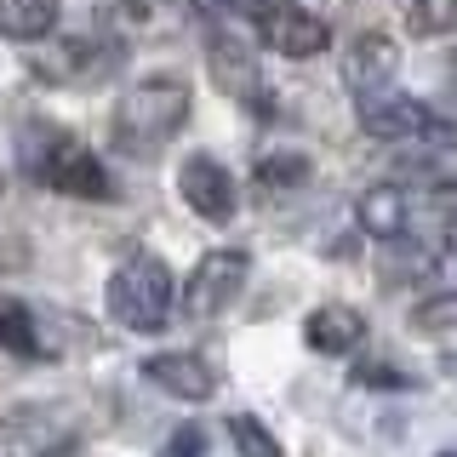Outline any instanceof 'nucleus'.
<instances>
[{
  "instance_id": "ddd939ff",
  "label": "nucleus",
  "mask_w": 457,
  "mask_h": 457,
  "mask_svg": "<svg viewBox=\"0 0 457 457\" xmlns=\"http://www.w3.org/2000/svg\"><path fill=\"white\" fill-rule=\"evenodd\" d=\"M354 223H361L371 240H400L406 223H411V195L400 189V183H378V189H366L354 200Z\"/></svg>"
},
{
  "instance_id": "9b49d317",
  "label": "nucleus",
  "mask_w": 457,
  "mask_h": 457,
  "mask_svg": "<svg viewBox=\"0 0 457 457\" xmlns=\"http://www.w3.org/2000/svg\"><path fill=\"white\" fill-rule=\"evenodd\" d=\"M395 69H400V46L389 35H354L349 52H343V80H349L354 97L395 86Z\"/></svg>"
},
{
  "instance_id": "4be33fe9",
  "label": "nucleus",
  "mask_w": 457,
  "mask_h": 457,
  "mask_svg": "<svg viewBox=\"0 0 457 457\" xmlns=\"http://www.w3.org/2000/svg\"><path fill=\"white\" fill-rule=\"evenodd\" d=\"M354 383H366V389H411L406 371H395L383 361H361V366H354Z\"/></svg>"
},
{
  "instance_id": "f3484780",
  "label": "nucleus",
  "mask_w": 457,
  "mask_h": 457,
  "mask_svg": "<svg viewBox=\"0 0 457 457\" xmlns=\"http://www.w3.org/2000/svg\"><path fill=\"white\" fill-rule=\"evenodd\" d=\"M228 440H235L240 457H286V446L269 435V423L252 418V411H235V418H228Z\"/></svg>"
},
{
  "instance_id": "dca6fc26",
  "label": "nucleus",
  "mask_w": 457,
  "mask_h": 457,
  "mask_svg": "<svg viewBox=\"0 0 457 457\" xmlns=\"http://www.w3.org/2000/svg\"><path fill=\"white\" fill-rule=\"evenodd\" d=\"M0 349L23 354V361H40V337H35V314L18 297H0Z\"/></svg>"
},
{
  "instance_id": "423d86ee",
  "label": "nucleus",
  "mask_w": 457,
  "mask_h": 457,
  "mask_svg": "<svg viewBox=\"0 0 457 457\" xmlns=\"http://www.w3.org/2000/svg\"><path fill=\"white\" fill-rule=\"evenodd\" d=\"M257 35H263V46L280 52V57H320L332 46V23H326L320 12L297 6V0H275V6L257 12Z\"/></svg>"
},
{
  "instance_id": "20e7f679",
  "label": "nucleus",
  "mask_w": 457,
  "mask_h": 457,
  "mask_svg": "<svg viewBox=\"0 0 457 457\" xmlns=\"http://www.w3.org/2000/svg\"><path fill=\"white\" fill-rule=\"evenodd\" d=\"M246 275H252V257L240 246L206 252L195 263L189 286H183V314H189V320H212V314H223L240 292H246Z\"/></svg>"
},
{
  "instance_id": "412c9836",
  "label": "nucleus",
  "mask_w": 457,
  "mask_h": 457,
  "mask_svg": "<svg viewBox=\"0 0 457 457\" xmlns=\"http://www.w3.org/2000/svg\"><path fill=\"white\" fill-rule=\"evenodd\" d=\"M154 457H206V428H200V423H178Z\"/></svg>"
},
{
  "instance_id": "a211bd4d",
  "label": "nucleus",
  "mask_w": 457,
  "mask_h": 457,
  "mask_svg": "<svg viewBox=\"0 0 457 457\" xmlns=\"http://www.w3.org/2000/svg\"><path fill=\"white\" fill-rule=\"evenodd\" d=\"M309 154H263V161H257V183H263V189H303L309 183Z\"/></svg>"
},
{
  "instance_id": "9d476101",
  "label": "nucleus",
  "mask_w": 457,
  "mask_h": 457,
  "mask_svg": "<svg viewBox=\"0 0 457 457\" xmlns=\"http://www.w3.org/2000/svg\"><path fill=\"white\" fill-rule=\"evenodd\" d=\"M143 378L154 389H166L171 400H212L218 389V371L189 349H166V354H143Z\"/></svg>"
},
{
  "instance_id": "1a4fd4ad",
  "label": "nucleus",
  "mask_w": 457,
  "mask_h": 457,
  "mask_svg": "<svg viewBox=\"0 0 457 457\" xmlns=\"http://www.w3.org/2000/svg\"><path fill=\"white\" fill-rule=\"evenodd\" d=\"M178 195H183V206L206 223L235 218V178L223 171L218 154H189V161L178 166Z\"/></svg>"
},
{
  "instance_id": "39448f33",
  "label": "nucleus",
  "mask_w": 457,
  "mask_h": 457,
  "mask_svg": "<svg viewBox=\"0 0 457 457\" xmlns=\"http://www.w3.org/2000/svg\"><path fill=\"white\" fill-rule=\"evenodd\" d=\"M120 63H126V46L120 40H104V35H69V40H57V46L35 52V69L52 75V86L57 80H69V86L104 80L109 69H120Z\"/></svg>"
},
{
  "instance_id": "b1692460",
  "label": "nucleus",
  "mask_w": 457,
  "mask_h": 457,
  "mask_svg": "<svg viewBox=\"0 0 457 457\" xmlns=\"http://www.w3.org/2000/svg\"><path fill=\"white\" fill-rule=\"evenodd\" d=\"M428 143H440V149H457V114H435V126H428Z\"/></svg>"
},
{
  "instance_id": "bb28decb",
  "label": "nucleus",
  "mask_w": 457,
  "mask_h": 457,
  "mask_svg": "<svg viewBox=\"0 0 457 457\" xmlns=\"http://www.w3.org/2000/svg\"><path fill=\"white\" fill-rule=\"evenodd\" d=\"M446 457H457V452H446Z\"/></svg>"
},
{
  "instance_id": "a878e982",
  "label": "nucleus",
  "mask_w": 457,
  "mask_h": 457,
  "mask_svg": "<svg viewBox=\"0 0 457 457\" xmlns=\"http://www.w3.org/2000/svg\"><path fill=\"white\" fill-rule=\"evenodd\" d=\"M452 252H457V228H452Z\"/></svg>"
},
{
  "instance_id": "5701e85b",
  "label": "nucleus",
  "mask_w": 457,
  "mask_h": 457,
  "mask_svg": "<svg viewBox=\"0 0 457 457\" xmlns=\"http://www.w3.org/2000/svg\"><path fill=\"white\" fill-rule=\"evenodd\" d=\"M428 206H435L440 218L457 223V183H435V189H428Z\"/></svg>"
},
{
  "instance_id": "f257e3e1",
  "label": "nucleus",
  "mask_w": 457,
  "mask_h": 457,
  "mask_svg": "<svg viewBox=\"0 0 457 457\" xmlns=\"http://www.w3.org/2000/svg\"><path fill=\"white\" fill-rule=\"evenodd\" d=\"M189 109H195L189 80H178V75L132 80L120 92V104H114V114H109V137H114V149H126V154H154L183 132Z\"/></svg>"
},
{
  "instance_id": "aec40b11",
  "label": "nucleus",
  "mask_w": 457,
  "mask_h": 457,
  "mask_svg": "<svg viewBox=\"0 0 457 457\" xmlns=\"http://www.w3.org/2000/svg\"><path fill=\"white\" fill-rule=\"evenodd\" d=\"M457 0H411V35H452Z\"/></svg>"
},
{
  "instance_id": "f8f14e48",
  "label": "nucleus",
  "mask_w": 457,
  "mask_h": 457,
  "mask_svg": "<svg viewBox=\"0 0 457 457\" xmlns=\"http://www.w3.org/2000/svg\"><path fill=\"white\" fill-rule=\"evenodd\" d=\"M303 343L314 354H354L366 343V314L349 303H320L303 320Z\"/></svg>"
},
{
  "instance_id": "0eeeda50",
  "label": "nucleus",
  "mask_w": 457,
  "mask_h": 457,
  "mask_svg": "<svg viewBox=\"0 0 457 457\" xmlns=\"http://www.w3.org/2000/svg\"><path fill=\"white\" fill-rule=\"evenodd\" d=\"M354 104H361V132L366 137H383V143L428 137V126H435V109L418 104V97H406V92H395V86L366 92V97H354Z\"/></svg>"
},
{
  "instance_id": "6e6552de",
  "label": "nucleus",
  "mask_w": 457,
  "mask_h": 457,
  "mask_svg": "<svg viewBox=\"0 0 457 457\" xmlns=\"http://www.w3.org/2000/svg\"><path fill=\"white\" fill-rule=\"evenodd\" d=\"M0 435H6L12 457H69L75 452V423L57 418L52 406H18L0 423Z\"/></svg>"
},
{
  "instance_id": "6ab92c4d",
  "label": "nucleus",
  "mask_w": 457,
  "mask_h": 457,
  "mask_svg": "<svg viewBox=\"0 0 457 457\" xmlns=\"http://www.w3.org/2000/svg\"><path fill=\"white\" fill-rule=\"evenodd\" d=\"M411 326L418 332H457V292H435V297H423L418 309H411Z\"/></svg>"
},
{
  "instance_id": "f03ea898",
  "label": "nucleus",
  "mask_w": 457,
  "mask_h": 457,
  "mask_svg": "<svg viewBox=\"0 0 457 457\" xmlns=\"http://www.w3.org/2000/svg\"><path fill=\"white\" fill-rule=\"evenodd\" d=\"M18 154L57 195H75V200H109L114 195V178L104 171V161H97L75 132H63V126H52V120H29Z\"/></svg>"
},
{
  "instance_id": "7ed1b4c3",
  "label": "nucleus",
  "mask_w": 457,
  "mask_h": 457,
  "mask_svg": "<svg viewBox=\"0 0 457 457\" xmlns=\"http://www.w3.org/2000/svg\"><path fill=\"white\" fill-rule=\"evenodd\" d=\"M109 320L126 326V332H161V326L171 320V269L161 263L154 252H137L126 257L120 269L109 275Z\"/></svg>"
},
{
  "instance_id": "393cba45",
  "label": "nucleus",
  "mask_w": 457,
  "mask_h": 457,
  "mask_svg": "<svg viewBox=\"0 0 457 457\" xmlns=\"http://www.w3.org/2000/svg\"><path fill=\"white\" fill-rule=\"evenodd\" d=\"M218 6H223V12H240V18H257L269 0H218Z\"/></svg>"
},
{
  "instance_id": "4468645a",
  "label": "nucleus",
  "mask_w": 457,
  "mask_h": 457,
  "mask_svg": "<svg viewBox=\"0 0 457 457\" xmlns=\"http://www.w3.org/2000/svg\"><path fill=\"white\" fill-rule=\"evenodd\" d=\"M206 57H212V80L223 86V92H257V57L246 52V40L228 35V29H212L206 35Z\"/></svg>"
},
{
  "instance_id": "2eb2a0df",
  "label": "nucleus",
  "mask_w": 457,
  "mask_h": 457,
  "mask_svg": "<svg viewBox=\"0 0 457 457\" xmlns=\"http://www.w3.org/2000/svg\"><path fill=\"white\" fill-rule=\"evenodd\" d=\"M57 29V0H0V35L23 40V46H40Z\"/></svg>"
}]
</instances>
